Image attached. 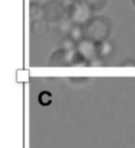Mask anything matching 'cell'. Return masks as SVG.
<instances>
[{"label":"cell","mask_w":135,"mask_h":148,"mask_svg":"<svg viewBox=\"0 0 135 148\" xmlns=\"http://www.w3.org/2000/svg\"><path fill=\"white\" fill-rule=\"evenodd\" d=\"M111 29L112 23L108 17L104 15L92 16L85 25V38L96 44H100L108 40Z\"/></svg>","instance_id":"obj_1"},{"label":"cell","mask_w":135,"mask_h":148,"mask_svg":"<svg viewBox=\"0 0 135 148\" xmlns=\"http://www.w3.org/2000/svg\"><path fill=\"white\" fill-rule=\"evenodd\" d=\"M67 17L62 1L48 0L42 5V18L49 24H59Z\"/></svg>","instance_id":"obj_2"},{"label":"cell","mask_w":135,"mask_h":148,"mask_svg":"<svg viewBox=\"0 0 135 148\" xmlns=\"http://www.w3.org/2000/svg\"><path fill=\"white\" fill-rule=\"evenodd\" d=\"M66 18L75 24L85 25L92 18L93 12L85 3L84 0H78L66 10Z\"/></svg>","instance_id":"obj_3"},{"label":"cell","mask_w":135,"mask_h":148,"mask_svg":"<svg viewBox=\"0 0 135 148\" xmlns=\"http://www.w3.org/2000/svg\"><path fill=\"white\" fill-rule=\"evenodd\" d=\"M77 51L87 60V62H93L98 57L97 54V44L91 41L90 40L85 38L77 44Z\"/></svg>","instance_id":"obj_4"},{"label":"cell","mask_w":135,"mask_h":148,"mask_svg":"<svg viewBox=\"0 0 135 148\" xmlns=\"http://www.w3.org/2000/svg\"><path fill=\"white\" fill-rule=\"evenodd\" d=\"M49 65L51 66H69V52L61 49L55 51L50 57Z\"/></svg>","instance_id":"obj_5"},{"label":"cell","mask_w":135,"mask_h":148,"mask_svg":"<svg viewBox=\"0 0 135 148\" xmlns=\"http://www.w3.org/2000/svg\"><path fill=\"white\" fill-rule=\"evenodd\" d=\"M49 30V23L43 18L33 20L31 23V32L36 37L44 36Z\"/></svg>","instance_id":"obj_6"},{"label":"cell","mask_w":135,"mask_h":148,"mask_svg":"<svg viewBox=\"0 0 135 148\" xmlns=\"http://www.w3.org/2000/svg\"><path fill=\"white\" fill-rule=\"evenodd\" d=\"M66 36L70 37L74 42L78 44V42H80L81 40L85 38V25L74 23Z\"/></svg>","instance_id":"obj_7"},{"label":"cell","mask_w":135,"mask_h":148,"mask_svg":"<svg viewBox=\"0 0 135 148\" xmlns=\"http://www.w3.org/2000/svg\"><path fill=\"white\" fill-rule=\"evenodd\" d=\"M114 51V45L110 40H106L104 42L97 44V54L100 59L107 58L112 54Z\"/></svg>","instance_id":"obj_8"},{"label":"cell","mask_w":135,"mask_h":148,"mask_svg":"<svg viewBox=\"0 0 135 148\" xmlns=\"http://www.w3.org/2000/svg\"><path fill=\"white\" fill-rule=\"evenodd\" d=\"M84 2L92 12L98 13L104 9L109 0H84Z\"/></svg>","instance_id":"obj_9"},{"label":"cell","mask_w":135,"mask_h":148,"mask_svg":"<svg viewBox=\"0 0 135 148\" xmlns=\"http://www.w3.org/2000/svg\"><path fill=\"white\" fill-rule=\"evenodd\" d=\"M29 16L33 21L42 18V6L36 2H31L29 4Z\"/></svg>","instance_id":"obj_10"},{"label":"cell","mask_w":135,"mask_h":148,"mask_svg":"<svg viewBox=\"0 0 135 148\" xmlns=\"http://www.w3.org/2000/svg\"><path fill=\"white\" fill-rule=\"evenodd\" d=\"M77 48V43L74 42L70 37L68 36H65V37L61 40L60 43V49H63L67 52L74 51Z\"/></svg>","instance_id":"obj_11"},{"label":"cell","mask_w":135,"mask_h":148,"mask_svg":"<svg viewBox=\"0 0 135 148\" xmlns=\"http://www.w3.org/2000/svg\"><path fill=\"white\" fill-rule=\"evenodd\" d=\"M38 101L40 105L44 106H48L51 104L52 101V95L48 91H42L38 96Z\"/></svg>","instance_id":"obj_12"},{"label":"cell","mask_w":135,"mask_h":148,"mask_svg":"<svg viewBox=\"0 0 135 148\" xmlns=\"http://www.w3.org/2000/svg\"><path fill=\"white\" fill-rule=\"evenodd\" d=\"M61 1L63 3V6H65V8L67 10L70 6H72L74 3H77L78 0H61Z\"/></svg>","instance_id":"obj_13"},{"label":"cell","mask_w":135,"mask_h":148,"mask_svg":"<svg viewBox=\"0 0 135 148\" xmlns=\"http://www.w3.org/2000/svg\"><path fill=\"white\" fill-rule=\"evenodd\" d=\"M131 3H132L133 6H135V0H131Z\"/></svg>","instance_id":"obj_14"}]
</instances>
